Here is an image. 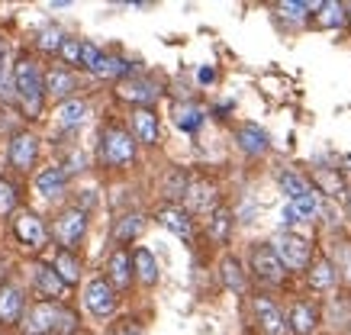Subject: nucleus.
Instances as JSON below:
<instances>
[{
	"mask_svg": "<svg viewBox=\"0 0 351 335\" xmlns=\"http://www.w3.org/2000/svg\"><path fill=\"white\" fill-rule=\"evenodd\" d=\"M23 335H71L77 329L75 313H68L58 303H32L29 313L23 316Z\"/></svg>",
	"mask_w": 351,
	"mask_h": 335,
	"instance_id": "nucleus-1",
	"label": "nucleus"
},
{
	"mask_svg": "<svg viewBox=\"0 0 351 335\" xmlns=\"http://www.w3.org/2000/svg\"><path fill=\"white\" fill-rule=\"evenodd\" d=\"M13 87H16V97H20L23 110L32 119L43 113V100H45V77L39 71V65L32 62L29 55H23L16 68H13Z\"/></svg>",
	"mask_w": 351,
	"mask_h": 335,
	"instance_id": "nucleus-2",
	"label": "nucleus"
},
{
	"mask_svg": "<svg viewBox=\"0 0 351 335\" xmlns=\"http://www.w3.org/2000/svg\"><path fill=\"white\" fill-rule=\"evenodd\" d=\"M100 158H104V164H110V168L129 164L136 158V142H132V136H129L126 129H119V126L104 129V136H100Z\"/></svg>",
	"mask_w": 351,
	"mask_h": 335,
	"instance_id": "nucleus-3",
	"label": "nucleus"
},
{
	"mask_svg": "<svg viewBox=\"0 0 351 335\" xmlns=\"http://www.w3.org/2000/svg\"><path fill=\"white\" fill-rule=\"evenodd\" d=\"M271 249H274V255L280 258V264L287 271L309 268V242L306 238L293 236V232H280V236H274Z\"/></svg>",
	"mask_w": 351,
	"mask_h": 335,
	"instance_id": "nucleus-4",
	"label": "nucleus"
},
{
	"mask_svg": "<svg viewBox=\"0 0 351 335\" xmlns=\"http://www.w3.org/2000/svg\"><path fill=\"white\" fill-rule=\"evenodd\" d=\"M84 303H87L90 313L104 319V316H110L117 310V287H113L107 277H94L84 290Z\"/></svg>",
	"mask_w": 351,
	"mask_h": 335,
	"instance_id": "nucleus-5",
	"label": "nucleus"
},
{
	"mask_svg": "<svg viewBox=\"0 0 351 335\" xmlns=\"http://www.w3.org/2000/svg\"><path fill=\"white\" fill-rule=\"evenodd\" d=\"M84 232H87V213L84 210H68V213H62V216L55 219V238H58L68 251L84 238Z\"/></svg>",
	"mask_w": 351,
	"mask_h": 335,
	"instance_id": "nucleus-6",
	"label": "nucleus"
},
{
	"mask_svg": "<svg viewBox=\"0 0 351 335\" xmlns=\"http://www.w3.org/2000/svg\"><path fill=\"white\" fill-rule=\"evenodd\" d=\"M252 271H255L265 284H280L287 268L280 264V258L274 255L271 245H255V251H252Z\"/></svg>",
	"mask_w": 351,
	"mask_h": 335,
	"instance_id": "nucleus-7",
	"label": "nucleus"
},
{
	"mask_svg": "<svg viewBox=\"0 0 351 335\" xmlns=\"http://www.w3.org/2000/svg\"><path fill=\"white\" fill-rule=\"evenodd\" d=\"M117 94L123 100H129V103H142V107L149 110V103L155 97H158V84L155 81H149V77H126V81H119Z\"/></svg>",
	"mask_w": 351,
	"mask_h": 335,
	"instance_id": "nucleus-8",
	"label": "nucleus"
},
{
	"mask_svg": "<svg viewBox=\"0 0 351 335\" xmlns=\"http://www.w3.org/2000/svg\"><path fill=\"white\" fill-rule=\"evenodd\" d=\"M36 158H39V139L32 132H16L10 142V164L20 171H29Z\"/></svg>",
	"mask_w": 351,
	"mask_h": 335,
	"instance_id": "nucleus-9",
	"label": "nucleus"
},
{
	"mask_svg": "<svg viewBox=\"0 0 351 335\" xmlns=\"http://www.w3.org/2000/svg\"><path fill=\"white\" fill-rule=\"evenodd\" d=\"M216 200H219V194H216V184H210V181H191L187 194H184L187 213H210Z\"/></svg>",
	"mask_w": 351,
	"mask_h": 335,
	"instance_id": "nucleus-10",
	"label": "nucleus"
},
{
	"mask_svg": "<svg viewBox=\"0 0 351 335\" xmlns=\"http://www.w3.org/2000/svg\"><path fill=\"white\" fill-rule=\"evenodd\" d=\"M13 232H16V238H20L23 245H29V249L45 245V226L36 213H16V219H13Z\"/></svg>",
	"mask_w": 351,
	"mask_h": 335,
	"instance_id": "nucleus-11",
	"label": "nucleus"
},
{
	"mask_svg": "<svg viewBox=\"0 0 351 335\" xmlns=\"http://www.w3.org/2000/svg\"><path fill=\"white\" fill-rule=\"evenodd\" d=\"M29 277L32 284H36V290L45 293V297H64V290H68V284L58 277V271L52 268V264H32L29 268Z\"/></svg>",
	"mask_w": 351,
	"mask_h": 335,
	"instance_id": "nucleus-12",
	"label": "nucleus"
},
{
	"mask_svg": "<svg viewBox=\"0 0 351 335\" xmlns=\"http://www.w3.org/2000/svg\"><path fill=\"white\" fill-rule=\"evenodd\" d=\"M158 223L168 229V232H174L178 238H191L193 236V219H191L187 210H181V206H161Z\"/></svg>",
	"mask_w": 351,
	"mask_h": 335,
	"instance_id": "nucleus-13",
	"label": "nucleus"
},
{
	"mask_svg": "<svg viewBox=\"0 0 351 335\" xmlns=\"http://www.w3.org/2000/svg\"><path fill=\"white\" fill-rule=\"evenodd\" d=\"M316 323H319V313H316V306H313V303H293V306H290L287 329L293 335H313Z\"/></svg>",
	"mask_w": 351,
	"mask_h": 335,
	"instance_id": "nucleus-14",
	"label": "nucleus"
},
{
	"mask_svg": "<svg viewBox=\"0 0 351 335\" xmlns=\"http://www.w3.org/2000/svg\"><path fill=\"white\" fill-rule=\"evenodd\" d=\"M107 281L113 284V287H129V281H132V255H129L126 249H117L113 255L107 258Z\"/></svg>",
	"mask_w": 351,
	"mask_h": 335,
	"instance_id": "nucleus-15",
	"label": "nucleus"
},
{
	"mask_svg": "<svg viewBox=\"0 0 351 335\" xmlns=\"http://www.w3.org/2000/svg\"><path fill=\"white\" fill-rule=\"evenodd\" d=\"M77 90V81L71 71H64V68H52L49 75H45V94L55 100H71V94Z\"/></svg>",
	"mask_w": 351,
	"mask_h": 335,
	"instance_id": "nucleus-16",
	"label": "nucleus"
},
{
	"mask_svg": "<svg viewBox=\"0 0 351 335\" xmlns=\"http://www.w3.org/2000/svg\"><path fill=\"white\" fill-rule=\"evenodd\" d=\"M255 313H258V323H261V329H265L267 335H284L287 332V323H284L280 310H277L267 297H255Z\"/></svg>",
	"mask_w": 351,
	"mask_h": 335,
	"instance_id": "nucleus-17",
	"label": "nucleus"
},
{
	"mask_svg": "<svg viewBox=\"0 0 351 335\" xmlns=\"http://www.w3.org/2000/svg\"><path fill=\"white\" fill-rule=\"evenodd\" d=\"M23 319V290L20 287H0V323H20Z\"/></svg>",
	"mask_w": 351,
	"mask_h": 335,
	"instance_id": "nucleus-18",
	"label": "nucleus"
},
{
	"mask_svg": "<svg viewBox=\"0 0 351 335\" xmlns=\"http://www.w3.org/2000/svg\"><path fill=\"white\" fill-rule=\"evenodd\" d=\"M68 184V171H64L62 164H52V168H45L39 177H36V194L43 197H58Z\"/></svg>",
	"mask_w": 351,
	"mask_h": 335,
	"instance_id": "nucleus-19",
	"label": "nucleus"
},
{
	"mask_svg": "<svg viewBox=\"0 0 351 335\" xmlns=\"http://www.w3.org/2000/svg\"><path fill=\"white\" fill-rule=\"evenodd\" d=\"M235 139H239V149L245 155H265L267 151V132L261 126H255V123H245Z\"/></svg>",
	"mask_w": 351,
	"mask_h": 335,
	"instance_id": "nucleus-20",
	"label": "nucleus"
},
{
	"mask_svg": "<svg viewBox=\"0 0 351 335\" xmlns=\"http://www.w3.org/2000/svg\"><path fill=\"white\" fill-rule=\"evenodd\" d=\"M132 129H136L138 142H145V145H155L158 142V116L152 113V110L138 107L132 113Z\"/></svg>",
	"mask_w": 351,
	"mask_h": 335,
	"instance_id": "nucleus-21",
	"label": "nucleus"
},
{
	"mask_svg": "<svg viewBox=\"0 0 351 335\" xmlns=\"http://www.w3.org/2000/svg\"><path fill=\"white\" fill-rule=\"evenodd\" d=\"M87 116V103L84 100H64V103H58V110H55V123L62 126V129H75V126H81Z\"/></svg>",
	"mask_w": 351,
	"mask_h": 335,
	"instance_id": "nucleus-22",
	"label": "nucleus"
},
{
	"mask_svg": "<svg viewBox=\"0 0 351 335\" xmlns=\"http://www.w3.org/2000/svg\"><path fill=\"white\" fill-rule=\"evenodd\" d=\"M316 23H319L322 29H339V26H345L348 23V7L345 3H335V0H326V3H319L316 7Z\"/></svg>",
	"mask_w": 351,
	"mask_h": 335,
	"instance_id": "nucleus-23",
	"label": "nucleus"
},
{
	"mask_svg": "<svg viewBox=\"0 0 351 335\" xmlns=\"http://www.w3.org/2000/svg\"><path fill=\"white\" fill-rule=\"evenodd\" d=\"M132 268H136V277L145 284V287H152V284L158 281V261H155V255H152L149 249L132 251Z\"/></svg>",
	"mask_w": 351,
	"mask_h": 335,
	"instance_id": "nucleus-24",
	"label": "nucleus"
},
{
	"mask_svg": "<svg viewBox=\"0 0 351 335\" xmlns=\"http://www.w3.org/2000/svg\"><path fill=\"white\" fill-rule=\"evenodd\" d=\"M90 75L97 77H132V65H129L126 58H117V55H104L100 62H97V68L90 71Z\"/></svg>",
	"mask_w": 351,
	"mask_h": 335,
	"instance_id": "nucleus-25",
	"label": "nucleus"
},
{
	"mask_svg": "<svg viewBox=\"0 0 351 335\" xmlns=\"http://www.w3.org/2000/svg\"><path fill=\"white\" fill-rule=\"evenodd\" d=\"M335 264H332L329 258H319V261H313V268H309V287L313 290H329L332 284H335Z\"/></svg>",
	"mask_w": 351,
	"mask_h": 335,
	"instance_id": "nucleus-26",
	"label": "nucleus"
},
{
	"mask_svg": "<svg viewBox=\"0 0 351 335\" xmlns=\"http://www.w3.org/2000/svg\"><path fill=\"white\" fill-rule=\"evenodd\" d=\"M203 107H197V103H181V107L174 110V123H178V129L184 132H197L203 126Z\"/></svg>",
	"mask_w": 351,
	"mask_h": 335,
	"instance_id": "nucleus-27",
	"label": "nucleus"
},
{
	"mask_svg": "<svg viewBox=\"0 0 351 335\" xmlns=\"http://www.w3.org/2000/svg\"><path fill=\"white\" fill-rule=\"evenodd\" d=\"M52 268L58 271V277H62L68 287H71V284H77V277H81V264H77V258H75V255H71L68 249H62L58 255H55Z\"/></svg>",
	"mask_w": 351,
	"mask_h": 335,
	"instance_id": "nucleus-28",
	"label": "nucleus"
},
{
	"mask_svg": "<svg viewBox=\"0 0 351 335\" xmlns=\"http://www.w3.org/2000/svg\"><path fill=\"white\" fill-rule=\"evenodd\" d=\"M219 277L232 293H245V271L239 264V258H223L219 264Z\"/></svg>",
	"mask_w": 351,
	"mask_h": 335,
	"instance_id": "nucleus-29",
	"label": "nucleus"
},
{
	"mask_svg": "<svg viewBox=\"0 0 351 335\" xmlns=\"http://www.w3.org/2000/svg\"><path fill=\"white\" fill-rule=\"evenodd\" d=\"M277 181H280V190L290 197V203H293V200H303V197L313 194V190H309V184H306V177H300L297 171H284L280 177H277Z\"/></svg>",
	"mask_w": 351,
	"mask_h": 335,
	"instance_id": "nucleus-30",
	"label": "nucleus"
},
{
	"mask_svg": "<svg viewBox=\"0 0 351 335\" xmlns=\"http://www.w3.org/2000/svg\"><path fill=\"white\" fill-rule=\"evenodd\" d=\"M142 226H145V223H142L138 213H126V216L117 223V229H113V238H117V242H132V238L142 232Z\"/></svg>",
	"mask_w": 351,
	"mask_h": 335,
	"instance_id": "nucleus-31",
	"label": "nucleus"
},
{
	"mask_svg": "<svg viewBox=\"0 0 351 335\" xmlns=\"http://www.w3.org/2000/svg\"><path fill=\"white\" fill-rule=\"evenodd\" d=\"M229 229H232V213L229 210H213V216H210V238L213 242H226Z\"/></svg>",
	"mask_w": 351,
	"mask_h": 335,
	"instance_id": "nucleus-32",
	"label": "nucleus"
},
{
	"mask_svg": "<svg viewBox=\"0 0 351 335\" xmlns=\"http://www.w3.org/2000/svg\"><path fill=\"white\" fill-rule=\"evenodd\" d=\"M64 42H68V39H64V33L58 26H45L43 33H39V49H43V52H62Z\"/></svg>",
	"mask_w": 351,
	"mask_h": 335,
	"instance_id": "nucleus-33",
	"label": "nucleus"
},
{
	"mask_svg": "<svg viewBox=\"0 0 351 335\" xmlns=\"http://www.w3.org/2000/svg\"><path fill=\"white\" fill-rule=\"evenodd\" d=\"M316 7H319V3H300V0H284V3H277V10L284 13L287 20H297V23L306 16V10H316Z\"/></svg>",
	"mask_w": 351,
	"mask_h": 335,
	"instance_id": "nucleus-34",
	"label": "nucleus"
},
{
	"mask_svg": "<svg viewBox=\"0 0 351 335\" xmlns=\"http://www.w3.org/2000/svg\"><path fill=\"white\" fill-rule=\"evenodd\" d=\"M187 187H191V181H187V174H184V171H174V174L168 177V184H165V194L178 200V197L187 194Z\"/></svg>",
	"mask_w": 351,
	"mask_h": 335,
	"instance_id": "nucleus-35",
	"label": "nucleus"
},
{
	"mask_svg": "<svg viewBox=\"0 0 351 335\" xmlns=\"http://www.w3.org/2000/svg\"><path fill=\"white\" fill-rule=\"evenodd\" d=\"M316 177H319V184L326 187V194L335 197V194H341V190H345V187H341V177H339L335 171H329V168H322V171L316 174Z\"/></svg>",
	"mask_w": 351,
	"mask_h": 335,
	"instance_id": "nucleus-36",
	"label": "nucleus"
},
{
	"mask_svg": "<svg viewBox=\"0 0 351 335\" xmlns=\"http://www.w3.org/2000/svg\"><path fill=\"white\" fill-rule=\"evenodd\" d=\"M293 206H297L300 219H309V216H316V213H319V197L309 194V197H303V200H293Z\"/></svg>",
	"mask_w": 351,
	"mask_h": 335,
	"instance_id": "nucleus-37",
	"label": "nucleus"
},
{
	"mask_svg": "<svg viewBox=\"0 0 351 335\" xmlns=\"http://www.w3.org/2000/svg\"><path fill=\"white\" fill-rule=\"evenodd\" d=\"M100 58H104V52H100V49H97L94 42H84V45H81V68H87V71H94Z\"/></svg>",
	"mask_w": 351,
	"mask_h": 335,
	"instance_id": "nucleus-38",
	"label": "nucleus"
},
{
	"mask_svg": "<svg viewBox=\"0 0 351 335\" xmlns=\"http://www.w3.org/2000/svg\"><path fill=\"white\" fill-rule=\"evenodd\" d=\"M81 45H84L81 39H68V42L62 45V52H58V55H62L68 65H81Z\"/></svg>",
	"mask_w": 351,
	"mask_h": 335,
	"instance_id": "nucleus-39",
	"label": "nucleus"
},
{
	"mask_svg": "<svg viewBox=\"0 0 351 335\" xmlns=\"http://www.w3.org/2000/svg\"><path fill=\"white\" fill-rule=\"evenodd\" d=\"M13 206H16V194H13V187L7 181H0V213H10Z\"/></svg>",
	"mask_w": 351,
	"mask_h": 335,
	"instance_id": "nucleus-40",
	"label": "nucleus"
},
{
	"mask_svg": "<svg viewBox=\"0 0 351 335\" xmlns=\"http://www.w3.org/2000/svg\"><path fill=\"white\" fill-rule=\"evenodd\" d=\"M339 258H341V268H345V277L351 281V245H339Z\"/></svg>",
	"mask_w": 351,
	"mask_h": 335,
	"instance_id": "nucleus-41",
	"label": "nucleus"
},
{
	"mask_svg": "<svg viewBox=\"0 0 351 335\" xmlns=\"http://www.w3.org/2000/svg\"><path fill=\"white\" fill-rule=\"evenodd\" d=\"M280 219L287 223V226H293V223H300V213H297V206L293 203H287L284 210H280Z\"/></svg>",
	"mask_w": 351,
	"mask_h": 335,
	"instance_id": "nucleus-42",
	"label": "nucleus"
},
{
	"mask_svg": "<svg viewBox=\"0 0 351 335\" xmlns=\"http://www.w3.org/2000/svg\"><path fill=\"white\" fill-rule=\"evenodd\" d=\"M62 168L68 174H71V171H84V155H77V151H75V155L68 158V164H62Z\"/></svg>",
	"mask_w": 351,
	"mask_h": 335,
	"instance_id": "nucleus-43",
	"label": "nucleus"
},
{
	"mask_svg": "<svg viewBox=\"0 0 351 335\" xmlns=\"http://www.w3.org/2000/svg\"><path fill=\"white\" fill-rule=\"evenodd\" d=\"M203 81V84H210V81H216V71L213 68H200V75H197Z\"/></svg>",
	"mask_w": 351,
	"mask_h": 335,
	"instance_id": "nucleus-44",
	"label": "nucleus"
},
{
	"mask_svg": "<svg viewBox=\"0 0 351 335\" xmlns=\"http://www.w3.org/2000/svg\"><path fill=\"white\" fill-rule=\"evenodd\" d=\"M117 335H142V332H138L136 325H126V329H119V332H117Z\"/></svg>",
	"mask_w": 351,
	"mask_h": 335,
	"instance_id": "nucleus-45",
	"label": "nucleus"
},
{
	"mask_svg": "<svg viewBox=\"0 0 351 335\" xmlns=\"http://www.w3.org/2000/svg\"><path fill=\"white\" fill-rule=\"evenodd\" d=\"M348 213H351V190H348Z\"/></svg>",
	"mask_w": 351,
	"mask_h": 335,
	"instance_id": "nucleus-46",
	"label": "nucleus"
},
{
	"mask_svg": "<svg viewBox=\"0 0 351 335\" xmlns=\"http://www.w3.org/2000/svg\"><path fill=\"white\" fill-rule=\"evenodd\" d=\"M345 164H351V155H345Z\"/></svg>",
	"mask_w": 351,
	"mask_h": 335,
	"instance_id": "nucleus-47",
	"label": "nucleus"
},
{
	"mask_svg": "<svg viewBox=\"0 0 351 335\" xmlns=\"http://www.w3.org/2000/svg\"><path fill=\"white\" fill-rule=\"evenodd\" d=\"M348 20H351V3H348Z\"/></svg>",
	"mask_w": 351,
	"mask_h": 335,
	"instance_id": "nucleus-48",
	"label": "nucleus"
}]
</instances>
